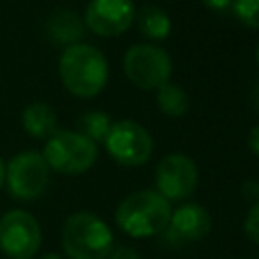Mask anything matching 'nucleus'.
I'll return each mask as SVG.
<instances>
[{"mask_svg":"<svg viewBox=\"0 0 259 259\" xmlns=\"http://www.w3.org/2000/svg\"><path fill=\"white\" fill-rule=\"evenodd\" d=\"M47 34L55 45H77L85 34V22L71 8H57L47 20Z\"/></svg>","mask_w":259,"mask_h":259,"instance_id":"f8f14e48","label":"nucleus"},{"mask_svg":"<svg viewBox=\"0 0 259 259\" xmlns=\"http://www.w3.org/2000/svg\"><path fill=\"white\" fill-rule=\"evenodd\" d=\"M243 196L247 198V200H251L253 204L255 202H259V180H247V182H243Z\"/></svg>","mask_w":259,"mask_h":259,"instance_id":"6ab92c4d","label":"nucleus"},{"mask_svg":"<svg viewBox=\"0 0 259 259\" xmlns=\"http://www.w3.org/2000/svg\"><path fill=\"white\" fill-rule=\"evenodd\" d=\"M156 103H158L160 111L170 117H182L190 107L188 93L180 85H174V83H166L158 89Z\"/></svg>","mask_w":259,"mask_h":259,"instance_id":"2eb2a0df","label":"nucleus"},{"mask_svg":"<svg viewBox=\"0 0 259 259\" xmlns=\"http://www.w3.org/2000/svg\"><path fill=\"white\" fill-rule=\"evenodd\" d=\"M61 247L67 259H107L113 251V233L101 217L79 210L65 219Z\"/></svg>","mask_w":259,"mask_h":259,"instance_id":"7ed1b4c3","label":"nucleus"},{"mask_svg":"<svg viewBox=\"0 0 259 259\" xmlns=\"http://www.w3.org/2000/svg\"><path fill=\"white\" fill-rule=\"evenodd\" d=\"M107 259H142V257L138 255L136 249H130V247H117V249H113V251L109 253Z\"/></svg>","mask_w":259,"mask_h":259,"instance_id":"aec40b11","label":"nucleus"},{"mask_svg":"<svg viewBox=\"0 0 259 259\" xmlns=\"http://www.w3.org/2000/svg\"><path fill=\"white\" fill-rule=\"evenodd\" d=\"M136 18L134 0H89L83 22L97 36H117Z\"/></svg>","mask_w":259,"mask_h":259,"instance_id":"9d476101","label":"nucleus"},{"mask_svg":"<svg viewBox=\"0 0 259 259\" xmlns=\"http://www.w3.org/2000/svg\"><path fill=\"white\" fill-rule=\"evenodd\" d=\"M156 190L168 200H184L198 186V166L186 154H168L164 156L154 172Z\"/></svg>","mask_w":259,"mask_h":259,"instance_id":"1a4fd4ad","label":"nucleus"},{"mask_svg":"<svg viewBox=\"0 0 259 259\" xmlns=\"http://www.w3.org/2000/svg\"><path fill=\"white\" fill-rule=\"evenodd\" d=\"M138 18V28L144 36L152 38V40H162L170 34L172 30V22L166 10L158 8V6H142L140 12H136Z\"/></svg>","mask_w":259,"mask_h":259,"instance_id":"4468645a","label":"nucleus"},{"mask_svg":"<svg viewBox=\"0 0 259 259\" xmlns=\"http://www.w3.org/2000/svg\"><path fill=\"white\" fill-rule=\"evenodd\" d=\"M59 77L65 89L75 97H95L103 91L109 77L107 59L93 45H71L59 59Z\"/></svg>","mask_w":259,"mask_h":259,"instance_id":"f257e3e1","label":"nucleus"},{"mask_svg":"<svg viewBox=\"0 0 259 259\" xmlns=\"http://www.w3.org/2000/svg\"><path fill=\"white\" fill-rule=\"evenodd\" d=\"M212 229L208 210L196 202H184L172 210L168 227L164 229L166 241L172 245H186L202 241Z\"/></svg>","mask_w":259,"mask_h":259,"instance_id":"9b49d317","label":"nucleus"},{"mask_svg":"<svg viewBox=\"0 0 259 259\" xmlns=\"http://www.w3.org/2000/svg\"><path fill=\"white\" fill-rule=\"evenodd\" d=\"M172 214V204L158 190H136L121 198L115 208V225L134 239L164 233Z\"/></svg>","mask_w":259,"mask_h":259,"instance_id":"f03ea898","label":"nucleus"},{"mask_svg":"<svg viewBox=\"0 0 259 259\" xmlns=\"http://www.w3.org/2000/svg\"><path fill=\"white\" fill-rule=\"evenodd\" d=\"M4 178H6V162L0 158V188L4 186Z\"/></svg>","mask_w":259,"mask_h":259,"instance_id":"5701e85b","label":"nucleus"},{"mask_svg":"<svg viewBox=\"0 0 259 259\" xmlns=\"http://www.w3.org/2000/svg\"><path fill=\"white\" fill-rule=\"evenodd\" d=\"M103 144L107 154L117 164L130 166V168L146 164L154 150V140L150 132L132 119H119L111 123Z\"/></svg>","mask_w":259,"mask_h":259,"instance_id":"6e6552de","label":"nucleus"},{"mask_svg":"<svg viewBox=\"0 0 259 259\" xmlns=\"http://www.w3.org/2000/svg\"><path fill=\"white\" fill-rule=\"evenodd\" d=\"M42 158L49 170L59 174H83L97 162V144L81 132L57 130L45 144Z\"/></svg>","mask_w":259,"mask_h":259,"instance_id":"20e7f679","label":"nucleus"},{"mask_svg":"<svg viewBox=\"0 0 259 259\" xmlns=\"http://www.w3.org/2000/svg\"><path fill=\"white\" fill-rule=\"evenodd\" d=\"M22 127L32 138H51L57 132V113L49 103L34 101L22 111Z\"/></svg>","mask_w":259,"mask_h":259,"instance_id":"ddd939ff","label":"nucleus"},{"mask_svg":"<svg viewBox=\"0 0 259 259\" xmlns=\"http://www.w3.org/2000/svg\"><path fill=\"white\" fill-rule=\"evenodd\" d=\"M243 229H245V235L249 237V241L259 245V202L251 204V208H249V212L245 217Z\"/></svg>","mask_w":259,"mask_h":259,"instance_id":"a211bd4d","label":"nucleus"},{"mask_svg":"<svg viewBox=\"0 0 259 259\" xmlns=\"http://www.w3.org/2000/svg\"><path fill=\"white\" fill-rule=\"evenodd\" d=\"M51 180V170L40 152H20L6 164L4 184L12 198L34 200L38 198Z\"/></svg>","mask_w":259,"mask_h":259,"instance_id":"0eeeda50","label":"nucleus"},{"mask_svg":"<svg viewBox=\"0 0 259 259\" xmlns=\"http://www.w3.org/2000/svg\"><path fill=\"white\" fill-rule=\"evenodd\" d=\"M81 127H83V136L89 138L93 144L97 142H105L109 127H111V119L107 113L103 111H89L81 117Z\"/></svg>","mask_w":259,"mask_h":259,"instance_id":"dca6fc26","label":"nucleus"},{"mask_svg":"<svg viewBox=\"0 0 259 259\" xmlns=\"http://www.w3.org/2000/svg\"><path fill=\"white\" fill-rule=\"evenodd\" d=\"M255 61H257V65H259V42H257V49H255Z\"/></svg>","mask_w":259,"mask_h":259,"instance_id":"393cba45","label":"nucleus"},{"mask_svg":"<svg viewBox=\"0 0 259 259\" xmlns=\"http://www.w3.org/2000/svg\"><path fill=\"white\" fill-rule=\"evenodd\" d=\"M255 107H257V113H259V97H257V103H255Z\"/></svg>","mask_w":259,"mask_h":259,"instance_id":"a878e982","label":"nucleus"},{"mask_svg":"<svg viewBox=\"0 0 259 259\" xmlns=\"http://www.w3.org/2000/svg\"><path fill=\"white\" fill-rule=\"evenodd\" d=\"M42 245V231L34 214L22 208L0 217V251L8 259H32Z\"/></svg>","mask_w":259,"mask_h":259,"instance_id":"423d86ee","label":"nucleus"},{"mask_svg":"<svg viewBox=\"0 0 259 259\" xmlns=\"http://www.w3.org/2000/svg\"><path fill=\"white\" fill-rule=\"evenodd\" d=\"M202 2H204V6H206V8L221 12V10H227V8L231 6V2H233V0H202Z\"/></svg>","mask_w":259,"mask_h":259,"instance_id":"4be33fe9","label":"nucleus"},{"mask_svg":"<svg viewBox=\"0 0 259 259\" xmlns=\"http://www.w3.org/2000/svg\"><path fill=\"white\" fill-rule=\"evenodd\" d=\"M38 259H63L59 253H42Z\"/></svg>","mask_w":259,"mask_h":259,"instance_id":"b1692460","label":"nucleus"},{"mask_svg":"<svg viewBox=\"0 0 259 259\" xmlns=\"http://www.w3.org/2000/svg\"><path fill=\"white\" fill-rule=\"evenodd\" d=\"M231 6L239 22L259 30V0H233Z\"/></svg>","mask_w":259,"mask_h":259,"instance_id":"f3484780","label":"nucleus"},{"mask_svg":"<svg viewBox=\"0 0 259 259\" xmlns=\"http://www.w3.org/2000/svg\"><path fill=\"white\" fill-rule=\"evenodd\" d=\"M247 144H249V150L259 156V123L249 132V138H247Z\"/></svg>","mask_w":259,"mask_h":259,"instance_id":"412c9836","label":"nucleus"},{"mask_svg":"<svg viewBox=\"0 0 259 259\" xmlns=\"http://www.w3.org/2000/svg\"><path fill=\"white\" fill-rule=\"evenodd\" d=\"M123 73L140 89H160L172 75V59L158 45L138 42L123 55Z\"/></svg>","mask_w":259,"mask_h":259,"instance_id":"39448f33","label":"nucleus"}]
</instances>
